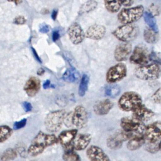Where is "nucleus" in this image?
Here are the masks:
<instances>
[{"instance_id":"1","label":"nucleus","mask_w":161,"mask_h":161,"mask_svg":"<svg viewBox=\"0 0 161 161\" xmlns=\"http://www.w3.org/2000/svg\"><path fill=\"white\" fill-rule=\"evenodd\" d=\"M160 74V67L157 63L140 65L134 70L135 75L139 79L143 80H156L159 78Z\"/></svg>"},{"instance_id":"2","label":"nucleus","mask_w":161,"mask_h":161,"mask_svg":"<svg viewBox=\"0 0 161 161\" xmlns=\"http://www.w3.org/2000/svg\"><path fill=\"white\" fill-rule=\"evenodd\" d=\"M142 104V99L140 95L133 91L124 92L119 97L118 105L123 111H133L138 106Z\"/></svg>"},{"instance_id":"3","label":"nucleus","mask_w":161,"mask_h":161,"mask_svg":"<svg viewBox=\"0 0 161 161\" xmlns=\"http://www.w3.org/2000/svg\"><path fill=\"white\" fill-rule=\"evenodd\" d=\"M139 33V28L135 25L129 23L118 27L113 32V35L123 42H129L135 39Z\"/></svg>"},{"instance_id":"4","label":"nucleus","mask_w":161,"mask_h":161,"mask_svg":"<svg viewBox=\"0 0 161 161\" xmlns=\"http://www.w3.org/2000/svg\"><path fill=\"white\" fill-rule=\"evenodd\" d=\"M64 110H56L49 113L45 119V127L49 132H57L62 127L65 115Z\"/></svg>"},{"instance_id":"5","label":"nucleus","mask_w":161,"mask_h":161,"mask_svg":"<svg viewBox=\"0 0 161 161\" xmlns=\"http://www.w3.org/2000/svg\"><path fill=\"white\" fill-rule=\"evenodd\" d=\"M144 13V8L138 5L133 8H124L118 14V19L123 24L132 23L138 21Z\"/></svg>"},{"instance_id":"6","label":"nucleus","mask_w":161,"mask_h":161,"mask_svg":"<svg viewBox=\"0 0 161 161\" xmlns=\"http://www.w3.org/2000/svg\"><path fill=\"white\" fill-rule=\"evenodd\" d=\"M127 74V67L123 63H118L107 71L106 79L108 82L113 84L124 79Z\"/></svg>"},{"instance_id":"7","label":"nucleus","mask_w":161,"mask_h":161,"mask_svg":"<svg viewBox=\"0 0 161 161\" xmlns=\"http://www.w3.org/2000/svg\"><path fill=\"white\" fill-rule=\"evenodd\" d=\"M150 60V54L148 49L142 44L136 46L130 57V62L138 65H145Z\"/></svg>"},{"instance_id":"8","label":"nucleus","mask_w":161,"mask_h":161,"mask_svg":"<svg viewBox=\"0 0 161 161\" xmlns=\"http://www.w3.org/2000/svg\"><path fill=\"white\" fill-rule=\"evenodd\" d=\"M120 126L123 130L127 132L135 133L136 134L144 133L146 128L143 121L134 118H121L120 121Z\"/></svg>"},{"instance_id":"9","label":"nucleus","mask_w":161,"mask_h":161,"mask_svg":"<svg viewBox=\"0 0 161 161\" xmlns=\"http://www.w3.org/2000/svg\"><path fill=\"white\" fill-rule=\"evenodd\" d=\"M143 134L148 142H158L161 141V121H157L147 125Z\"/></svg>"},{"instance_id":"10","label":"nucleus","mask_w":161,"mask_h":161,"mask_svg":"<svg viewBox=\"0 0 161 161\" xmlns=\"http://www.w3.org/2000/svg\"><path fill=\"white\" fill-rule=\"evenodd\" d=\"M88 120V115L86 109L79 105L74 109L72 113V123L77 128L81 129L86 126Z\"/></svg>"},{"instance_id":"11","label":"nucleus","mask_w":161,"mask_h":161,"mask_svg":"<svg viewBox=\"0 0 161 161\" xmlns=\"http://www.w3.org/2000/svg\"><path fill=\"white\" fill-rule=\"evenodd\" d=\"M69 40L74 45H79L82 42L86 36L82 27L77 23H73L67 29Z\"/></svg>"},{"instance_id":"12","label":"nucleus","mask_w":161,"mask_h":161,"mask_svg":"<svg viewBox=\"0 0 161 161\" xmlns=\"http://www.w3.org/2000/svg\"><path fill=\"white\" fill-rule=\"evenodd\" d=\"M132 51L131 44L129 42H123L117 45L114 50V57L116 61L122 62L126 60Z\"/></svg>"},{"instance_id":"13","label":"nucleus","mask_w":161,"mask_h":161,"mask_svg":"<svg viewBox=\"0 0 161 161\" xmlns=\"http://www.w3.org/2000/svg\"><path fill=\"white\" fill-rule=\"evenodd\" d=\"M132 111L133 118L143 122L152 119L155 115V113L152 110L143 104L138 106Z\"/></svg>"},{"instance_id":"14","label":"nucleus","mask_w":161,"mask_h":161,"mask_svg":"<svg viewBox=\"0 0 161 161\" xmlns=\"http://www.w3.org/2000/svg\"><path fill=\"white\" fill-rule=\"evenodd\" d=\"M87 158L92 161H108L109 158L104 151L96 145H91L86 150Z\"/></svg>"},{"instance_id":"15","label":"nucleus","mask_w":161,"mask_h":161,"mask_svg":"<svg viewBox=\"0 0 161 161\" xmlns=\"http://www.w3.org/2000/svg\"><path fill=\"white\" fill-rule=\"evenodd\" d=\"M58 142L57 138L54 135L46 134L42 131H39L36 136L33 140L32 142L45 147V148L53 145Z\"/></svg>"},{"instance_id":"16","label":"nucleus","mask_w":161,"mask_h":161,"mask_svg":"<svg viewBox=\"0 0 161 161\" xmlns=\"http://www.w3.org/2000/svg\"><path fill=\"white\" fill-rule=\"evenodd\" d=\"M41 82L39 79L35 77H30L24 86V91L30 97L35 96L40 91Z\"/></svg>"},{"instance_id":"17","label":"nucleus","mask_w":161,"mask_h":161,"mask_svg":"<svg viewBox=\"0 0 161 161\" xmlns=\"http://www.w3.org/2000/svg\"><path fill=\"white\" fill-rule=\"evenodd\" d=\"M106 28L100 25H93L88 28L86 31V37L92 40H100L106 33Z\"/></svg>"},{"instance_id":"18","label":"nucleus","mask_w":161,"mask_h":161,"mask_svg":"<svg viewBox=\"0 0 161 161\" xmlns=\"http://www.w3.org/2000/svg\"><path fill=\"white\" fill-rule=\"evenodd\" d=\"M113 107V102L108 99H106L96 102L93 106V110L97 115L103 116L107 114Z\"/></svg>"},{"instance_id":"19","label":"nucleus","mask_w":161,"mask_h":161,"mask_svg":"<svg viewBox=\"0 0 161 161\" xmlns=\"http://www.w3.org/2000/svg\"><path fill=\"white\" fill-rule=\"evenodd\" d=\"M91 140V135L88 133H81L76 135L73 142L72 146L75 150H84L89 144Z\"/></svg>"},{"instance_id":"20","label":"nucleus","mask_w":161,"mask_h":161,"mask_svg":"<svg viewBox=\"0 0 161 161\" xmlns=\"http://www.w3.org/2000/svg\"><path fill=\"white\" fill-rule=\"evenodd\" d=\"M77 130L75 129L63 131L58 135V142L62 146L67 147L70 145L72 142H73L77 135Z\"/></svg>"},{"instance_id":"21","label":"nucleus","mask_w":161,"mask_h":161,"mask_svg":"<svg viewBox=\"0 0 161 161\" xmlns=\"http://www.w3.org/2000/svg\"><path fill=\"white\" fill-rule=\"evenodd\" d=\"M146 142L144 134H136L131 137L126 145L127 148L130 151H134L140 148Z\"/></svg>"},{"instance_id":"22","label":"nucleus","mask_w":161,"mask_h":161,"mask_svg":"<svg viewBox=\"0 0 161 161\" xmlns=\"http://www.w3.org/2000/svg\"><path fill=\"white\" fill-rule=\"evenodd\" d=\"M80 75L77 69L74 67L67 69L62 75V79L69 83L74 82L79 79Z\"/></svg>"},{"instance_id":"23","label":"nucleus","mask_w":161,"mask_h":161,"mask_svg":"<svg viewBox=\"0 0 161 161\" xmlns=\"http://www.w3.org/2000/svg\"><path fill=\"white\" fill-rule=\"evenodd\" d=\"M143 18L145 23L149 26V28H150L152 30H153L154 31L158 33V29L157 25L156 19L154 18L153 15L151 13L145 11L143 13Z\"/></svg>"},{"instance_id":"24","label":"nucleus","mask_w":161,"mask_h":161,"mask_svg":"<svg viewBox=\"0 0 161 161\" xmlns=\"http://www.w3.org/2000/svg\"><path fill=\"white\" fill-rule=\"evenodd\" d=\"M70 146L66 147L67 149L64 152L62 158L66 161H78L80 160L79 155L74 151L73 146L69 147Z\"/></svg>"},{"instance_id":"25","label":"nucleus","mask_w":161,"mask_h":161,"mask_svg":"<svg viewBox=\"0 0 161 161\" xmlns=\"http://www.w3.org/2000/svg\"><path fill=\"white\" fill-rule=\"evenodd\" d=\"M143 38L145 41L148 43H155L158 40L157 33L150 28H145L143 32Z\"/></svg>"},{"instance_id":"26","label":"nucleus","mask_w":161,"mask_h":161,"mask_svg":"<svg viewBox=\"0 0 161 161\" xmlns=\"http://www.w3.org/2000/svg\"><path fill=\"white\" fill-rule=\"evenodd\" d=\"M105 7L107 10L111 13L118 12L122 4L120 0H104Z\"/></svg>"},{"instance_id":"27","label":"nucleus","mask_w":161,"mask_h":161,"mask_svg":"<svg viewBox=\"0 0 161 161\" xmlns=\"http://www.w3.org/2000/svg\"><path fill=\"white\" fill-rule=\"evenodd\" d=\"M89 82V76L87 74H84L82 75V77L80 79L79 89H78V94L80 96L82 97L85 95V94L88 89Z\"/></svg>"},{"instance_id":"28","label":"nucleus","mask_w":161,"mask_h":161,"mask_svg":"<svg viewBox=\"0 0 161 161\" xmlns=\"http://www.w3.org/2000/svg\"><path fill=\"white\" fill-rule=\"evenodd\" d=\"M123 142H122L117 136L113 135L112 136H109V138L107 139L106 144L108 148L113 150H116L121 147Z\"/></svg>"},{"instance_id":"29","label":"nucleus","mask_w":161,"mask_h":161,"mask_svg":"<svg viewBox=\"0 0 161 161\" xmlns=\"http://www.w3.org/2000/svg\"><path fill=\"white\" fill-rule=\"evenodd\" d=\"M97 3L94 0L87 1L86 3H85L81 6L79 13V14H82L89 13L90 11H93L97 7Z\"/></svg>"},{"instance_id":"30","label":"nucleus","mask_w":161,"mask_h":161,"mask_svg":"<svg viewBox=\"0 0 161 161\" xmlns=\"http://www.w3.org/2000/svg\"><path fill=\"white\" fill-rule=\"evenodd\" d=\"M45 149V147L38 145L37 143L31 142V144L28 147L27 151H28V155L32 157H35L41 154L44 151Z\"/></svg>"},{"instance_id":"31","label":"nucleus","mask_w":161,"mask_h":161,"mask_svg":"<svg viewBox=\"0 0 161 161\" xmlns=\"http://www.w3.org/2000/svg\"><path fill=\"white\" fill-rule=\"evenodd\" d=\"M121 91V89L118 85L116 84H111L108 85L105 87L104 93L107 96L111 97H114L117 96Z\"/></svg>"},{"instance_id":"32","label":"nucleus","mask_w":161,"mask_h":161,"mask_svg":"<svg viewBox=\"0 0 161 161\" xmlns=\"http://www.w3.org/2000/svg\"><path fill=\"white\" fill-rule=\"evenodd\" d=\"M12 129L7 125H1L0 128V142L1 143L7 140L12 135Z\"/></svg>"},{"instance_id":"33","label":"nucleus","mask_w":161,"mask_h":161,"mask_svg":"<svg viewBox=\"0 0 161 161\" xmlns=\"http://www.w3.org/2000/svg\"><path fill=\"white\" fill-rule=\"evenodd\" d=\"M18 155V152L16 150L9 148L6 149L1 155L0 160L1 161H7V160H14L15 158H16Z\"/></svg>"},{"instance_id":"34","label":"nucleus","mask_w":161,"mask_h":161,"mask_svg":"<svg viewBox=\"0 0 161 161\" xmlns=\"http://www.w3.org/2000/svg\"><path fill=\"white\" fill-rule=\"evenodd\" d=\"M159 142H150L147 141V142L145 143V149L148 152H150L151 153H155L158 150H160V147H159Z\"/></svg>"},{"instance_id":"35","label":"nucleus","mask_w":161,"mask_h":161,"mask_svg":"<svg viewBox=\"0 0 161 161\" xmlns=\"http://www.w3.org/2000/svg\"><path fill=\"white\" fill-rule=\"evenodd\" d=\"M153 101L157 104H161V87L157 89L152 96Z\"/></svg>"},{"instance_id":"36","label":"nucleus","mask_w":161,"mask_h":161,"mask_svg":"<svg viewBox=\"0 0 161 161\" xmlns=\"http://www.w3.org/2000/svg\"><path fill=\"white\" fill-rule=\"evenodd\" d=\"M64 123L67 127H70L73 125V123H72V113L65 114V117H64Z\"/></svg>"},{"instance_id":"37","label":"nucleus","mask_w":161,"mask_h":161,"mask_svg":"<svg viewBox=\"0 0 161 161\" xmlns=\"http://www.w3.org/2000/svg\"><path fill=\"white\" fill-rule=\"evenodd\" d=\"M150 60L154 61L155 63L158 64V65H161V55H158L157 53L152 52L150 54Z\"/></svg>"},{"instance_id":"38","label":"nucleus","mask_w":161,"mask_h":161,"mask_svg":"<svg viewBox=\"0 0 161 161\" xmlns=\"http://www.w3.org/2000/svg\"><path fill=\"white\" fill-rule=\"evenodd\" d=\"M26 121H27L26 118H24V119H22L20 121L15 122L14 123V125H13L14 129L18 130V129L23 128L26 125Z\"/></svg>"},{"instance_id":"39","label":"nucleus","mask_w":161,"mask_h":161,"mask_svg":"<svg viewBox=\"0 0 161 161\" xmlns=\"http://www.w3.org/2000/svg\"><path fill=\"white\" fill-rule=\"evenodd\" d=\"M26 20L24 16H18L14 19L13 23H14L16 25H23L26 23Z\"/></svg>"},{"instance_id":"40","label":"nucleus","mask_w":161,"mask_h":161,"mask_svg":"<svg viewBox=\"0 0 161 161\" xmlns=\"http://www.w3.org/2000/svg\"><path fill=\"white\" fill-rule=\"evenodd\" d=\"M16 151L17 152L23 157H26V152L28 153V151H26V149L23 146H19L17 147L16 148Z\"/></svg>"},{"instance_id":"41","label":"nucleus","mask_w":161,"mask_h":161,"mask_svg":"<svg viewBox=\"0 0 161 161\" xmlns=\"http://www.w3.org/2000/svg\"><path fill=\"white\" fill-rule=\"evenodd\" d=\"M22 106H23V108H24V109H25V111L26 112L30 111L32 109L31 104L30 103H29V102H27V101L23 102V104H22Z\"/></svg>"},{"instance_id":"42","label":"nucleus","mask_w":161,"mask_h":161,"mask_svg":"<svg viewBox=\"0 0 161 161\" xmlns=\"http://www.w3.org/2000/svg\"><path fill=\"white\" fill-rule=\"evenodd\" d=\"M120 1L123 5L125 6H130L133 3L134 0H120Z\"/></svg>"},{"instance_id":"43","label":"nucleus","mask_w":161,"mask_h":161,"mask_svg":"<svg viewBox=\"0 0 161 161\" xmlns=\"http://www.w3.org/2000/svg\"><path fill=\"white\" fill-rule=\"evenodd\" d=\"M60 38V33L58 31H54L52 33V40L53 42H56Z\"/></svg>"},{"instance_id":"44","label":"nucleus","mask_w":161,"mask_h":161,"mask_svg":"<svg viewBox=\"0 0 161 161\" xmlns=\"http://www.w3.org/2000/svg\"><path fill=\"white\" fill-rule=\"evenodd\" d=\"M40 31L43 33H46L49 31V26L47 25H44L41 26L40 28Z\"/></svg>"},{"instance_id":"45","label":"nucleus","mask_w":161,"mask_h":161,"mask_svg":"<svg viewBox=\"0 0 161 161\" xmlns=\"http://www.w3.org/2000/svg\"><path fill=\"white\" fill-rule=\"evenodd\" d=\"M31 50H32V52H33V55H34L35 58V59H36L38 62L42 63L41 58H40V57L38 56V55L37 52H36V50H35L34 49V48H33V47H31Z\"/></svg>"},{"instance_id":"46","label":"nucleus","mask_w":161,"mask_h":161,"mask_svg":"<svg viewBox=\"0 0 161 161\" xmlns=\"http://www.w3.org/2000/svg\"><path fill=\"white\" fill-rule=\"evenodd\" d=\"M50 86V81L49 80H47L44 83H43V87L44 89H47L48 87H49Z\"/></svg>"},{"instance_id":"47","label":"nucleus","mask_w":161,"mask_h":161,"mask_svg":"<svg viewBox=\"0 0 161 161\" xmlns=\"http://www.w3.org/2000/svg\"><path fill=\"white\" fill-rule=\"evenodd\" d=\"M57 11L56 9L53 10V11L52 13V15H51L53 20H55V19L57 18Z\"/></svg>"},{"instance_id":"48","label":"nucleus","mask_w":161,"mask_h":161,"mask_svg":"<svg viewBox=\"0 0 161 161\" xmlns=\"http://www.w3.org/2000/svg\"><path fill=\"white\" fill-rule=\"evenodd\" d=\"M44 72H45L44 69H42V68H40V69H39L38 70V71H37V74L39 75H43V74H44Z\"/></svg>"},{"instance_id":"49","label":"nucleus","mask_w":161,"mask_h":161,"mask_svg":"<svg viewBox=\"0 0 161 161\" xmlns=\"http://www.w3.org/2000/svg\"><path fill=\"white\" fill-rule=\"evenodd\" d=\"M8 1H9V2H13V3H15V4L18 5V4H20L22 2L23 0H8Z\"/></svg>"},{"instance_id":"50","label":"nucleus","mask_w":161,"mask_h":161,"mask_svg":"<svg viewBox=\"0 0 161 161\" xmlns=\"http://www.w3.org/2000/svg\"><path fill=\"white\" fill-rule=\"evenodd\" d=\"M159 147H160V150L161 151V141H160L159 142Z\"/></svg>"}]
</instances>
